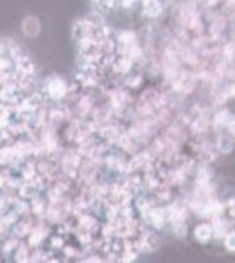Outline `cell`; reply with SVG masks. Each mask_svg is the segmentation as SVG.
<instances>
[{
	"instance_id": "obj_1",
	"label": "cell",
	"mask_w": 235,
	"mask_h": 263,
	"mask_svg": "<svg viewBox=\"0 0 235 263\" xmlns=\"http://www.w3.org/2000/svg\"><path fill=\"white\" fill-rule=\"evenodd\" d=\"M195 237L198 238V240H209L210 237V228L207 226V224H202V226H198L195 230Z\"/></svg>"
},
{
	"instance_id": "obj_3",
	"label": "cell",
	"mask_w": 235,
	"mask_h": 263,
	"mask_svg": "<svg viewBox=\"0 0 235 263\" xmlns=\"http://www.w3.org/2000/svg\"><path fill=\"white\" fill-rule=\"evenodd\" d=\"M230 148H232V140L230 139H221V151H224V153H226Z\"/></svg>"
},
{
	"instance_id": "obj_2",
	"label": "cell",
	"mask_w": 235,
	"mask_h": 263,
	"mask_svg": "<svg viewBox=\"0 0 235 263\" xmlns=\"http://www.w3.org/2000/svg\"><path fill=\"white\" fill-rule=\"evenodd\" d=\"M224 246H226L228 251H235V234H230L224 240Z\"/></svg>"
}]
</instances>
